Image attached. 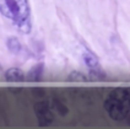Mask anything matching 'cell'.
<instances>
[{
  "label": "cell",
  "mask_w": 130,
  "mask_h": 129,
  "mask_svg": "<svg viewBox=\"0 0 130 129\" xmlns=\"http://www.w3.org/2000/svg\"><path fill=\"white\" fill-rule=\"evenodd\" d=\"M4 76H5V80L9 82H22V81H25V78H26L25 73L22 71L20 68L7 69L4 74Z\"/></svg>",
  "instance_id": "obj_5"
},
{
  "label": "cell",
  "mask_w": 130,
  "mask_h": 129,
  "mask_svg": "<svg viewBox=\"0 0 130 129\" xmlns=\"http://www.w3.org/2000/svg\"><path fill=\"white\" fill-rule=\"evenodd\" d=\"M0 14L12 22L21 33L31 32V9L28 0H0Z\"/></svg>",
  "instance_id": "obj_1"
},
{
  "label": "cell",
  "mask_w": 130,
  "mask_h": 129,
  "mask_svg": "<svg viewBox=\"0 0 130 129\" xmlns=\"http://www.w3.org/2000/svg\"><path fill=\"white\" fill-rule=\"evenodd\" d=\"M35 114L41 127H47L53 122V112L47 101H41L35 103Z\"/></svg>",
  "instance_id": "obj_4"
},
{
  "label": "cell",
  "mask_w": 130,
  "mask_h": 129,
  "mask_svg": "<svg viewBox=\"0 0 130 129\" xmlns=\"http://www.w3.org/2000/svg\"><path fill=\"white\" fill-rule=\"evenodd\" d=\"M43 74V63H38L36 64L28 73V79L29 81H39Z\"/></svg>",
  "instance_id": "obj_7"
},
{
  "label": "cell",
  "mask_w": 130,
  "mask_h": 129,
  "mask_svg": "<svg viewBox=\"0 0 130 129\" xmlns=\"http://www.w3.org/2000/svg\"><path fill=\"white\" fill-rule=\"evenodd\" d=\"M6 47L12 54L15 55H23L25 54V47L22 46V43L16 38V37H9L6 39Z\"/></svg>",
  "instance_id": "obj_6"
},
{
  "label": "cell",
  "mask_w": 130,
  "mask_h": 129,
  "mask_svg": "<svg viewBox=\"0 0 130 129\" xmlns=\"http://www.w3.org/2000/svg\"><path fill=\"white\" fill-rule=\"evenodd\" d=\"M103 106L113 121H125L130 114V87H116L112 90Z\"/></svg>",
  "instance_id": "obj_2"
},
{
  "label": "cell",
  "mask_w": 130,
  "mask_h": 129,
  "mask_svg": "<svg viewBox=\"0 0 130 129\" xmlns=\"http://www.w3.org/2000/svg\"><path fill=\"white\" fill-rule=\"evenodd\" d=\"M82 58H84L85 65L88 69L91 78H93V79H104L106 78V74L102 69L101 63L94 53L90 52V50H85L82 54Z\"/></svg>",
  "instance_id": "obj_3"
}]
</instances>
